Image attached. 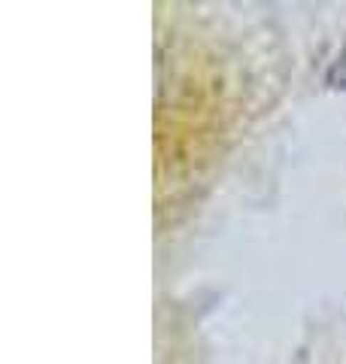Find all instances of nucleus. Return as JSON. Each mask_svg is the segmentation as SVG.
Instances as JSON below:
<instances>
[{"label":"nucleus","instance_id":"obj_1","mask_svg":"<svg viewBox=\"0 0 346 364\" xmlns=\"http://www.w3.org/2000/svg\"><path fill=\"white\" fill-rule=\"evenodd\" d=\"M328 82H331L334 88H346V46H343L340 58L334 61V67L328 70Z\"/></svg>","mask_w":346,"mask_h":364}]
</instances>
